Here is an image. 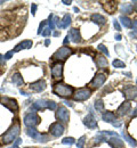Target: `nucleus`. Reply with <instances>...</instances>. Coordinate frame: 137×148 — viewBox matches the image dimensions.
<instances>
[{"instance_id":"obj_34","label":"nucleus","mask_w":137,"mask_h":148,"mask_svg":"<svg viewBox=\"0 0 137 148\" xmlns=\"http://www.w3.org/2000/svg\"><path fill=\"white\" fill-rule=\"evenodd\" d=\"M97 49L101 51V53H103V54H105V56H109L110 54H109V50H108V48L104 46V45H98V47H97Z\"/></svg>"},{"instance_id":"obj_19","label":"nucleus","mask_w":137,"mask_h":148,"mask_svg":"<svg viewBox=\"0 0 137 148\" xmlns=\"http://www.w3.org/2000/svg\"><path fill=\"white\" fill-rule=\"evenodd\" d=\"M47 105H48V100H46V99H38L33 104V109L42 111V109L47 108Z\"/></svg>"},{"instance_id":"obj_63","label":"nucleus","mask_w":137,"mask_h":148,"mask_svg":"<svg viewBox=\"0 0 137 148\" xmlns=\"http://www.w3.org/2000/svg\"><path fill=\"white\" fill-rule=\"evenodd\" d=\"M136 47H137V46H136Z\"/></svg>"},{"instance_id":"obj_45","label":"nucleus","mask_w":137,"mask_h":148,"mask_svg":"<svg viewBox=\"0 0 137 148\" xmlns=\"http://www.w3.org/2000/svg\"><path fill=\"white\" fill-rule=\"evenodd\" d=\"M129 37H130V38H133V39H136L137 38V30L133 31V32H130V33H129Z\"/></svg>"},{"instance_id":"obj_41","label":"nucleus","mask_w":137,"mask_h":148,"mask_svg":"<svg viewBox=\"0 0 137 148\" xmlns=\"http://www.w3.org/2000/svg\"><path fill=\"white\" fill-rule=\"evenodd\" d=\"M113 26H114V29H116L117 31H120V30H121V26H120V24H119V22H118L117 19L113 21Z\"/></svg>"},{"instance_id":"obj_37","label":"nucleus","mask_w":137,"mask_h":148,"mask_svg":"<svg viewBox=\"0 0 137 148\" xmlns=\"http://www.w3.org/2000/svg\"><path fill=\"white\" fill-rule=\"evenodd\" d=\"M85 143H86V137L82 136V137L78 140V143H77V148H82V146L85 145Z\"/></svg>"},{"instance_id":"obj_32","label":"nucleus","mask_w":137,"mask_h":148,"mask_svg":"<svg viewBox=\"0 0 137 148\" xmlns=\"http://www.w3.org/2000/svg\"><path fill=\"white\" fill-rule=\"evenodd\" d=\"M112 65L114 66V67H117V69H124L126 65H125V63L124 62H121L120 59H114L113 61V63H112Z\"/></svg>"},{"instance_id":"obj_58","label":"nucleus","mask_w":137,"mask_h":148,"mask_svg":"<svg viewBox=\"0 0 137 148\" xmlns=\"http://www.w3.org/2000/svg\"><path fill=\"white\" fill-rule=\"evenodd\" d=\"M10 148H18V146H15V145H13V146H11Z\"/></svg>"},{"instance_id":"obj_36","label":"nucleus","mask_w":137,"mask_h":148,"mask_svg":"<svg viewBox=\"0 0 137 148\" xmlns=\"http://www.w3.org/2000/svg\"><path fill=\"white\" fill-rule=\"evenodd\" d=\"M53 17H54V16H53V15L50 14V15H49V18H48V22H47V23H48V25H49V29H50L51 31H53V30L55 29V24H54Z\"/></svg>"},{"instance_id":"obj_47","label":"nucleus","mask_w":137,"mask_h":148,"mask_svg":"<svg viewBox=\"0 0 137 148\" xmlns=\"http://www.w3.org/2000/svg\"><path fill=\"white\" fill-rule=\"evenodd\" d=\"M21 143H22V139H19V138H17V139H16V141L14 143V145H15V146H18V145H19Z\"/></svg>"},{"instance_id":"obj_48","label":"nucleus","mask_w":137,"mask_h":148,"mask_svg":"<svg viewBox=\"0 0 137 148\" xmlns=\"http://www.w3.org/2000/svg\"><path fill=\"white\" fill-rule=\"evenodd\" d=\"M132 26H133L134 30H137V19H135V22L132 24Z\"/></svg>"},{"instance_id":"obj_5","label":"nucleus","mask_w":137,"mask_h":148,"mask_svg":"<svg viewBox=\"0 0 137 148\" xmlns=\"http://www.w3.org/2000/svg\"><path fill=\"white\" fill-rule=\"evenodd\" d=\"M71 54H72V49H71V48H69V47H62V48H59V49L53 55V59L65 61Z\"/></svg>"},{"instance_id":"obj_43","label":"nucleus","mask_w":137,"mask_h":148,"mask_svg":"<svg viewBox=\"0 0 137 148\" xmlns=\"http://www.w3.org/2000/svg\"><path fill=\"white\" fill-rule=\"evenodd\" d=\"M31 11H32V16H34V15H35V11H37V5H35V3H32V6H31Z\"/></svg>"},{"instance_id":"obj_44","label":"nucleus","mask_w":137,"mask_h":148,"mask_svg":"<svg viewBox=\"0 0 137 148\" xmlns=\"http://www.w3.org/2000/svg\"><path fill=\"white\" fill-rule=\"evenodd\" d=\"M112 125H113V127H116V128H120V127H121V122H120V121H118V120H116V121L112 123Z\"/></svg>"},{"instance_id":"obj_23","label":"nucleus","mask_w":137,"mask_h":148,"mask_svg":"<svg viewBox=\"0 0 137 148\" xmlns=\"http://www.w3.org/2000/svg\"><path fill=\"white\" fill-rule=\"evenodd\" d=\"M96 65L98 69H105L108 67V61L104 56H97L96 57Z\"/></svg>"},{"instance_id":"obj_55","label":"nucleus","mask_w":137,"mask_h":148,"mask_svg":"<svg viewBox=\"0 0 137 148\" xmlns=\"http://www.w3.org/2000/svg\"><path fill=\"white\" fill-rule=\"evenodd\" d=\"M21 93H22L23 96H29V95H27V93H26L25 91H23V90H21Z\"/></svg>"},{"instance_id":"obj_17","label":"nucleus","mask_w":137,"mask_h":148,"mask_svg":"<svg viewBox=\"0 0 137 148\" xmlns=\"http://www.w3.org/2000/svg\"><path fill=\"white\" fill-rule=\"evenodd\" d=\"M31 47H32V41H31V40H25V41L19 42V43L14 48L13 53H17V51H19V50H22V49H30Z\"/></svg>"},{"instance_id":"obj_26","label":"nucleus","mask_w":137,"mask_h":148,"mask_svg":"<svg viewBox=\"0 0 137 148\" xmlns=\"http://www.w3.org/2000/svg\"><path fill=\"white\" fill-rule=\"evenodd\" d=\"M119 21L121 22V24L125 26V27H130L132 26V21H130V18H128L127 16H124V15H121L120 17H119Z\"/></svg>"},{"instance_id":"obj_29","label":"nucleus","mask_w":137,"mask_h":148,"mask_svg":"<svg viewBox=\"0 0 137 148\" xmlns=\"http://www.w3.org/2000/svg\"><path fill=\"white\" fill-rule=\"evenodd\" d=\"M121 13H124V14H132V11H133V6H132V3H124L122 6H121Z\"/></svg>"},{"instance_id":"obj_3","label":"nucleus","mask_w":137,"mask_h":148,"mask_svg":"<svg viewBox=\"0 0 137 148\" xmlns=\"http://www.w3.org/2000/svg\"><path fill=\"white\" fill-rule=\"evenodd\" d=\"M40 123V117L38 116L37 113L34 112H31V113H27L24 117V124L27 127V128H34L37 127L38 124Z\"/></svg>"},{"instance_id":"obj_51","label":"nucleus","mask_w":137,"mask_h":148,"mask_svg":"<svg viewBox=\"0 0 137 148\" xmlns=\"http://www.w3.org/2000/svg\"><path fill=\"white\" fill-rule=\"evenodd\" d=\"M3 62H5L3 56H2V55H0V65H2V64H3Z\"/></svg>"},{"instance_id":"obj_11","label":"nucleus","mask_w":137,"mask_h":148,"mask_svg":"<svg viewBox=\"0 0 137 148\" xmlns=\"http://www.w3.org/2000/svg\"><path fill=\"white\" fill-rule=\"evenodd\" d=\"M49 131L54 137H61L64 133V127H63V124H61L58 122H55L50 125Z\"/></svg>"},{"instance_id":"obj_42","label":"nucleus","mask_w":137,"mask_h":148,"mask_svg":"<svg viewBox=\"0 0 137 148\" xmlns=\"http://www.w3.org/2000/svg\"><path fill=\"white\" fill-rule=\"evenodd\" d=\"M13 54H14L13 51H8V53H7V54L3 56V59H5V61H8V59H10V58H11V56H13Z\"/></svg>"},{"instance_id":"obj_15","label":"nucleus","mask_w":137,"mask_h":148,"mask_svg":"<svg viewBox=\"0 0 137 148\" xmlns=\"http://www.w3.org/2000/svg\"><path fill=\"white\" fill-rule=\"evenodd\" d=\"M130 107H132V104H130L129 101H124V103L119 106V108H118V114H119L120 116H124V115L128 114L129 111H130Z\"/></svg>"},{"instance_id":"obj_22","label":"nucleus","mask_w":137,"mask_h":148,"mask_svg":"<svg viewBox=\"0 0 137 148\" xmlns=\"http://www.w3.org/2000/svg\"><path fill=\"white\" fill-rule=\"evenodd\" d=\"M11 81L14 82V84H16V85H18V87H22V85H23V83H24V80H23L22 75L18 73V72H16V73L13 74V76H11Z\"/></svg>"},{"instance_id":"obj_28","label":"nucleus","mask_w":137,"mask_h":148,"mask_svg":"<svg viewBox=\"0 0 137 148\" xmlns=\"http://www.w3.org/2000/svg\"><path fill=\"white\" fill-rule=\"evenodd\" d=\"M94 107H95V109H96L97 112H100V113L104 112V101H103L102 99H97V100L95 101V104H94Z\"/></svg>"},{"instance_id":"obj_59","label":"nucleus","mask_w":137,"mask_h":148,"mask_svg":"<svg viewBox=\"0 0 137 148\" xmlns=\"http://www.w3.org/2000/svg\"><path fill=\"white\" fill-rule=\"evenodd\" d=\"M135 10H136V11H137V3H136V5H135Z\"/></svg>"},{"instance_id":"obj_50","label":"nucleus","mask_w":137,"mask_h":148,"mask_svg":"<svg viewBox=\"0 0 137 148\" xmlns=\"http://www.w3.org/2000/svg\"><path fill=\"white\" fill-rule=\"evenodd\" d=\"M69 39H70V38H69V35H67V37H65V39H64V45H67V43H69V41H70Z\"/></svg>"},{"instance_id":"obj_6","label":"nucleus","mask_w":137,"mask_h":148,"mask_svg":"<svg viewBox=\"0 0 137 148\" xmlns=\"http://www.w3.org/2000/svg\"><path fill=\"white\" fill-rule=\"evenodd\" d=\"M56 119H57L61 123H67V122H69V119H70V113H69V111H67L65 107H63V106L58 107L57 111H56Z\"/></svg>"},{"instance_id":"obj_61","label":"nucleus","mask_w":137,"mask_h":148,"mask_svg":"<svg viewBox=\"0 0 137 148\" xmlns=\"http://www.w3.org/2000/svg\"><path fill=\"white\" fill-rule=\"evenodd\" d=\"M26 148H30V147H26Z\"/></svg>"},{"instance_id":"obj_30","label":"nucleus","mask_w":137,"mask_h":148,"mask_svg":"<svg viewBox=\"0 0 137 148\" xmlns=\"http://www.w3.org/2000/svg\"><path fill=\"white\" fill-rule=\"evenodd\" d=\"M48 140H49V136L45 135V133H40L39 137L37 138V141H39V143H47Z\"/></svg>"},{"instance_id":"obj_62","label":"nucleus","mask_w":137,"mask_h":148,"mask_svg":"<svg viewBox=\"0 0 137 148\" xmlns=\"http://www.w3.org/2000/svg\"><path fill=\"white\" fill-rule=\"evenodd\" d=\"M136 83H137V82H136Z\"/></svg>"},{"instance_id":"obj_10","label":"nucleus","mask_w":137,"mask_h":148,"mask_svg":"<svg viewBox=\"0 0 137 148\" xmlns=\"http://www.w3.org/2000/svg\"><path fill=\"white\" fill-rule=\"evenodd\" d=\"M51 75L55 80H61L63 77V63H55L51 67Z\"/></svg>"},{"instance_id":"obj_18","label":"nucleus","mask_w":137,"mask_h":148,"mask_svg":"<svg viewBox=\"0 0 137 148\" xmlns=\"http://www.w3.org/2000/svg\"><path fill=\"white\" fill-rule=\"evenodd\" d=\"M109 144L113 148H125L124 141L119 138V137H112L109 139Z\"/></svg>"},{"instance_id":"obj_21","label":"nucleus","mask_w":137,"mask_h":148,"mask_svg":"<svg viewBox=\"0 0 137 148\" xmlns=\"http://www.w3.org/2000/svg\"><path fill=\"white\" fill-rule=\"evenodd\" d=\"M102 119L104 122H109V123H113L117 120V116L112 113V112H105L102 115Z\"/></svg>"},{"instance_id":"obj_13","label":"nucleus","mask_w":137,"mask_h":148,"mask_svg":"<svg viewBox=\"0 0 137 148\" xmlns=\"http://www.w3.org/2000/svg\"><path fill=\"white\" fill-rule=\"evenodd\" d=\"M84 124H85L87 128H89V129H95V128L97 127V121H96V119H95L92 114H88V115L84 119Z\"/></svg>"},{"instance_id":"obj_27","label":"nucleus","mask_w":137,"mask_h":148,"mask_svg":"<svg viewBox=\"0 0 137 148\" xmlns=\"http://www.w3.org/2000/svg\"><path fill=\"white\" fill-rule=\"evenodd\" d=\"M70 24H71V16H70L69 14H65L64 17L62 18V29L69 27Z\"/></svg>"},{"instance_id":"obj_2","label":"nucleus","mask_w":137,"mask_h":148,"mask_svg":"<svg viewBox=\"0 0 137 148\" xmlns=\"http://www.w3.org/2000/svg\"><path fill=\"white\" fill-rule=\"evenodd\" d=\"M54 93L57 95L58 97H70V96H73V92H74V89L71 87V85H67L65 83H56L54 85V89H53Z\"/></svg>"},{"instance_id":"obj_39","label":"nucleus","mask_w":137,"mask_h":148,"mask_svg":"<svg viewBox=\"0 0 137 148\" xmlns=\"http://www.w3.org/2000/svg\"><path fill=\"white\" fill-rule=\"evenodd\" d=\"M46 24H47V21H42V22H41V24L39 25V29H38V34H41V33H42V31L45 30Z\"/></svg>"},{"instance_id":"obj_8","label":"nucleus","mask_w":137,"mask_h":148,"mask_svg":"<svg viewBox=\"0 0 137 148\" xmlns=\"http://www.w3.org/2000/svg\"><path fill=\"white\" fill-rule=\"evenodd\" d=\"M1 104L7 107L10 112H16L18 109V105H17V101L13 98H8V97H2L1 98Z\"/></svg>"},{"instance_id":"obj_53","label":"nucleus","mask_w":137,"mask_h":148,"mask_svg":"<svg viewBox=\"0 0 137 148\" xmlns=\"http://www.w3.org/2000/svg\"><path fill=\"white\" fill-rule=\"evenodd\" d=\"M116 39H117V40H121V35H120V34H117V35H116Z\"/></svg>"},{"instance_id":"obj_12","label":"nucleus","mask_w":137,"mask_h":148,"mask_svg":"<svg viewBox=\"0 0 137 148\" xmlns=\"http://www.w3.org/2000/svg\"><path fill=\"white\" fill-rule=\"evenodd\" d=\"M46 87L47 85H46V82L43 80H38L37 82H33L30 84V89L34 92H41L46 89Z\"/></svg>"},{"instance_id":"obj_38","label":"nucleus","mask_w":137,"mask_h":148,"mask_svg":"<svg viewBox=\"0 0 137 148\" xmlns=\"http://www.w3.org/2000/svg\"><path fill=\"white\" fill-rule=\"evenodd\" d=\"M54 24L58 29H62V19H59V17H57V16L54 17Z\"/></svg>"},{"instance_id":"obj_52","label":"nucleus","mask_w":137,"mask_h":148,"mask_svg":"<svg viewBox=\"0 0 137 148\" xmlns=\"http://www.w3.org/2000/svg\"><path fill=\"white\" fill-rule=\"evenodd\" d=\"M49 43H50V40H49V39H46V41H45V45H46V46H49Z\"/></svg>"},{"instance_id":"obj_40","label":"nucleus","mask_w":137,"mask_h":148,"mask_svg":"<svg viewBox=\"0 0 137 148\" xmlns=\"http://www.w3.org/2000/svg\"><path fill=\"white\" fill-rule=\"evenodd\" d=\"M50 33H51V30H50L49 27H45V30L42 31L41 35H43V37H48V35H50Z\"/></svg>"},{"instance_id":"obj_56","label":"nucleus","mask_w":137,"mask_h":148,"mask_svg":"<svg viewBox=\"0 0 137 148\" xmlns=\"http://www.w3.org/2000/svg\"><path fill=\"white\" fill-rule=\"evenodd\" d=\"M59 35V32H54V37H58Z\"/></svg>"},{"instance_id":"obj_14","label":"nucleus","mask_w":137,"mask_h":148,"mask_svg":"<svg viewBox=\"0 0 137 148\" xmlns=\"http://www.w3.org/2000/svg\"><path fill=\"white\" fill-rule=\"evenodd\" d=\"M69 38L72 42L74 43H80L81 42V37H80V32L77 29H71L69 32Z\"/></svg>"},{"instance_id":"obj_33","label":"nucleus","mask_w":137,"mask_h":148,"mask_svg":"<svg viewBox=\"0 0 137 148\" xmlns=\"http://www.w3.org/2000/svg\"><path fill=\"white\" fill-rule=\"evenodd\" d=\"M74 143H76V140L72 137H66L62 140V144H64V145H73Z\"/></svg>"},{"instance_id":"obj_54","label":"nucleus","mask_w":137,"mask_h":148,"mask_svg":"<svg viewBox=\"0 0 137 148\" xmlns=\"http://www.w3.org/2000/svg\"><path fill=\"white\" fill-rule=\"evenodd\" d=\"M63 3H64V5H70L71 1H65V0H63Z\"/></svg>"},{"instance_id":"obj_1","label":"nucleus","mask_w":137,"mask_h":148,"mask_svg":"<svg viewBox=\"0 0 137 148\" xmlns=\"http://www.w3.org/2000/svg\"><path fill=\"white\" fill-rule=\"evenodd\" d=\"M19 131H21V127L18 123H14L8 130L7 132L0 138L1 140V144H5V145H8L10 143H13L14 140H16L18 138V135H19Z\"/></svg>"},{"instance_id":"obj_57","label":"nucleus","mask_w":137,"mask_h":148,"mask_svg":"<svg viewBox=\"0 0 137 148\" xmlns=\"http://www.w3.org/2000/svg\"><path fill=\"white\" fill-rule=\"evenodd\" d=\"M73 10H74V11H76V13H79V9H78V8H77V7H74V8H73Z\"/></svg>"},{"instance_id":"obj_49","label":"nucleus","mask_w":137,"mask_h":148,"mask_svg":"<svg viewBox=\"0 0 137 148\" xmlns=\"http://www.w3.org/2000/svg\"><path fill=\"white\" fill-rule=\"evenodd\" d=\"M132 116L133 117H135V116H137V108H135L133 112H132Z\"/></svg>"},{"instance_id":"obj_7","label":"nucleus","mask_w":137,"mask_h":148,"mask_svg":"<svg viewBox=\"0 0 137 148\" xmlns=\"http://www.w3.org/2000/svg\"><path fill=\"white\" fill-rule=\"evenodd\" d=\"M122 92H124L125 98H126V99H128V100H133V99L137 98V88L135 87V85L128 84V85L124 87Z\"/></svg>"},{"instance_id":"obj_31","label":"nucleus","mask_w":137,"mask_h":148,"mask_svg":"<svg viewBox=\"0 0 137 148\" xmlns=\"http://www.w3.org/2000/svg\"><path fill=\"white\" fill-rule=\"evenodd\" d=\"M105 140H108V139H106V137H105L104 135H102V133H100L98 136H96V137H95V140H94V141H95V144L97 145V144H101V143H104Z\"/></svg>"},{"instance_id":"obj_16","label":"nucleus","mask_w":137,"mask_h":148,"mask_svg":"<svg viewBox=\"0 0 137 148\" xmlns=\"http://www.w3.org/2000/svg\"><path fill=\"white\" fill-rule=\"evenodd\" d=\"M103 8L105 9L106 13L113 14L117 9V2L116 1H105V2H103Z\"/></svg>"},{"instance_id":"obj_46","label":"nucleus","mask_w":137,"mask_h":148,"mask_svg":"<svg viewBox=\"0 0 137 148\" xmlns=\"http://www.w3.org/2000/svg\"><path fill=\"white\" fill-rule=\"evenodd\" d=\"M64 104H66V105H67V106H70V107H73V106H74V105H73V103H72V101H69V100H65V101H64Z\"/></svg>"},{"instance_id":"obj_9","label":"nucleus","mask_w":137,"mask_h":148,"mask_svg":"<svg viewBox=\"0 0 137 148\" xmlns=\"http://www.w3.org/2000/svg\"><path fill=\"white\" fill-rule=\"evenodd\" d=\"M105 81H106V74L97 73L93 77V80L90 81V87H93V88H100V87H102L104 84Z\"/></svg>"},{"instance_id":"obj_60","label":"nucleus","mask_w":137,"mask_h":148,"mask_svg":"<svg viewBox=\"0 0 137 148\" xmlns=\"http://www.w3.org/2000/svg\"><path fill=\"white\" fill-rule=\"evenodd\" d=\"M3 2H5V1H0V5H1V3H3Z\"/></svg>"},{"instance_id":"obj_25","label":"nucleus","mask_w":137,"mask_h":148,"mask_svg":"<svg viewBox=\"0 0 137 148\" xmlns=\"http://www.w3.org/2000/svg\"><path fill=\"white\" fill-rule=\"evenodd\" d=\"M26 135L29 136V137H31V138H33V139H35L37 140V138L39 137V131H37L34 128H27L26 129Z\"/></svg>"},{"instance_id":"obj_35","label":"nucleus","mask_w":137,"mask_h":148,"mask_svg":"<svg viewBox=\"0 0 137 148\" xmlns=\"http://www.w3.org/2000/svg\"><path fill=\"white\" fill-rule=\"evenodd\" d=\"M47 108H49L50 111H55L57 108V104L54 101V100H48V105H47Z\"/></svg>"},{"instance_id":"obj_24","label":"nucleus","mask_w":137,"mask_h":148,"mask_svg":"<svg viewBox=\"0 0 137 148\" xmlns=\"http://www.w3.org/2000/svg\"><path fill=\"white\" fill-rule=\"evenodd\" d=\"M121 136L124 137V139H125V140H126V141H127V143H128V144H129V145L132 146V147L135 148L137 146L136 140H134V139H133L132 137H129V136H128V135H127V133H126L125 131H121Z\"/></svg>"},{"instance_id":"obj_20","label":"nucleus","mask_w":137,"mask_h":148,"mask_svg":"<svg viewBox=\"0 0 137 148\" xmlns=\"http://www.w3.org/2000/svg\"><path fill=\"white\" fill-rule=\"evenodd\" d=\"M92 21L94 23L98 24V25H104L106 23V18L101 14H93L92 15Z\"/></svg>"},{"instance_id":"obj_4","label":"nucleus","mask_w":137,"mask_h":148,"mask_svg":"<svg viewBox=\"0 0 137 148\" xmlns=\"http://www.w3.org/2000/svg\"><path fill=\"white\" fill-rule=\"evenodd\" d=\"M90 96H92L90 89H88V88H81V89H78L76 91V93L73 95V99L76 101H84V100H87Z\"/></svg>"}]
</instances>
